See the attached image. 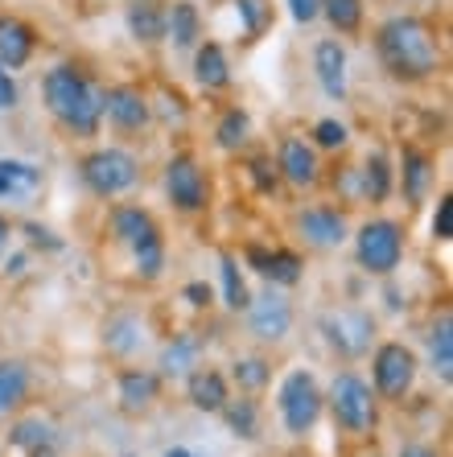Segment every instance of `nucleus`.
Here are the masks:
<instances>
[{"label":"nucleus","instance_id":"24","mask_svg":"<svg viewBox=\"0 0 453 457\" xmlns=\"http://www.w3.org/2000/svg\"><path fill=\"white\" fill-rule=\"evenodd\" d=\"M194 79L206 96H219L231 87V62L219 42H198L194 46Z\"/></svg>","mask_w":453,"mask_h":457},{"label":"nucleus","instance_id":"27","mask_svg":"<svg viewBox=\"0 0 453 457\" xmlns=\"http://www.w3.org/2000/svg\"><path fill=\"white\" fill-rule=\"evenodd\" d=\"M145 346V326H140L137 313H116V318H107L104 326V351L112 359H132L140 354Z\"/></svg>","mask_w":453,"mask_h":457},{"label":"nucleus","instance_id":"42","mask_svg":"<svg viewBox=\"0 0 453 457\" xmlns=\"http://www.w3.org/2000/svg\"><path fill=\"white\" fill-rule=\"evenodd\" d=\"M181 297L190 301L194 309H211V288L202 285V280H194V285H186V288H181Z\"/></svg>","mask_w":453,"mask_h":457},{"label":"nucleus","instance_id":"19","mask_svg":"<svg viewBox=\"0 0 453 457\" xmlns=\"http://www.w3.org/2000/svg\"><path fill=\"white\" fill-rule=\"evenodd\" d=\"M186 400H190L198 412L219 416L222 404L231 400V379H227L219 367H211V362H198V367L186 375Z\"/></svg>","mask_w":453,"mask_h":457},{"label":"nucleus","instance_id":"3","mask_svg":"<svg viewBox=\"0 0 453 457\" xmlns=\"http://www.w3.org/2000/svg\"><path fill=\"white\" fill-rule=\"evenodd\" d=\"M107 235L112 244L132 255L140 285H153L165 272V231H161L157 214L137 203H116L107 211Z\"/></svg>","mask_w":453,"mask_h":457},{"label":"nucleus","instance_id":"20","mask_svg":"<svg viewBox=\"0 0 453 457\" xmlns=\"http://www.w3.org/2000/svg\"><path fill=\"white\" fill-rule=\"evenodd\" d=\"M202 354H206V334H198V330L173 334V338L161 346V359H157L161 371L157 375L161 379H186V375L202 362Z\"/></svg>","mask_w":453,"mask_h":457},{"label":"nucleus","instance_id":"45","mask_svg":"<svg viewBox=\"0 0 453 457\" xmlns=\"http://www.w3.org/2000/svg\"><path fill=\"white\" fill-rule=\"evenodd\" d=\"M355 457H380V449L371 445V441H358V453Z\"/></svg>","mask_w":453,"mask_h":457},{"label":"nucleus","instance_id":"37","mask_svg":"<svg viewBox=\"0 0 453 457\" xmlns=\"http://www.w3.org/2000/svg\"><path fill=\"white\" fill-rule=\"evenodd\" d=\"M9 441L17 449H29V453H38V449L50 441V425H42V420H21V425L9 433Z\"/></svg>","mask_w":453,"mask_h":457},{"label":"nucleus","instance_id":"35","mask_svg":"<svg viewBox=\"0 0 453 457\" xmlns=\"http://www.w3.org/2000/svg\"><path fill=\"white\" fill-rule=\"evenodd\" d=\"M231 4H235V12H239L243 42H260L264 33L273 29V21H276L273 0H231Z\"/></svg>","mask_w":453,"mask_h":457},{"label":"nucleus","instance_id":"23","mask_svg":"<svg viewBox=\"0 0 453 457\" xmlns=\"http://www.w3.org/2000/svg\"><path fill=\"white\" fill-rule=\"evenodd\" d=\"M38 54V29L21 17H0V62L9 71H21Z\"/></svg>","mask_w":453,"mask_h":457},{"label":"nucleus","instance_id":"38","mask_svg":"<svg viewBox=\"0 0 453 457\" xmlns=\"http://www.w3.org/2000/svg\"><path fill=\"white\" fill-rule=\"evenodd\" d=\"M252 181L260 194H273L281 186V173H276V161L273 157H252Z\"/></svg>","mask_w":453,"mask_h":457},{"label":"nucleus","instance_id":"12","mask_svg":"<svg viewBox=\"0 0 453 457\" xmlns=\"http://www.w3.org/2000/svg\"><path fill=\"white\" fill-rule=\"evenodd\" d=\"M322 334H326L330 351L338 359H363L371 354V342H375V318L363 313V309H330L326 318H322Z\"/></svg>","mask_w":453,"mask_h":457},{"label":"nucleus","instance_id":"31","mask_svg":"<svg viewBox=\"0 0 453 457\" xmlns=\"http://www.w3.org/2000/svg\"><path fill=\"white\" fill-rule=\"evenodd\" d=\"M219 416L227 420V428H231L239 441H256V436H260V404H256V395H231Z\"/></svg>","mask_w":453,"mask_h":457},{"label":"nucleus","instance_id":"41","mask_svg":"<svg viewBox=\"0 0 453 457\" xmlns=\"http://www.w3.org/2000/svg\"><path fill=\"white\" fill-rule=\"evenodd\" d=\"M289 9H293V21L297 25H309V21H317L322 0H289Z\"/></svg>","mask_w":453,"mask_h":457},{"label":"nucleus","instance_id":"25","mask_svg":"<svg viewBox=\"0 0 453 457\" xmlns=\"http://www.w3.org/2000/svg\"><path fill=\"white\" fill-rule=\"evenodd\" d=\"M124 17H128V33H132L140 46L165 42V17H169L165 0H132Z\"/></svg>","mask_w":453,"mask_h":457},{"label":"nucleus","instance_id":"13","mask_svg":"<svg viewBox=\"0 0 453 457\" xmlns=\"http://www.w3.org/2000/svg\"><path fill=\"white\" fill-rule=\"evenodd\" d=\"M322 170L326 165H322V153L314 149V140L297 137V132L281 137V145H276V173H281V181L289 190H317L322 178H326Z\"/></svg>","mask_w":453,"mask_h":457},{"label":"nucleus","instance_id":"14","mask_svg":"<svg viewBox=\"0 0 453 457\" xmlns=\"http://www.w3.org/2000/svg\"><path fill=\"white\" fill-rule=\"evenodd\" d=\"M247 330H252L256 342H285L289 330H293V301L285 297V288H264L260 297L247 301Z\"/></svg>","mask_w":453,"mask_h":457},{"label":"nucleus","instance_id":"9","mask_svg":"<svg viewBox=\"0 0 453 457\" xmlns=\"http://www.w3.org/2000/svg\"><path fill=\"white\" fill-rule=\"evenodd\" d=\"M104 120L120 140H140L153 128V99L140 83L104 87Z\"/></svg>","mask_w":453,"mask_h":457},{"label":"nucleus","instance_id":"34","mask_svg":"<svg viewBox=\"0 0 453 457\" xmlns=\"http://www.w3.org/2000/svg\"><path fill=\"white\" fill-rule=\"evenodd\" d=\"M219 277H222V301H227V309H231V313H243L247 301H252V288H247V280H243L235 252L219 255Z\"/></svg>","mask_w":453,"mask_h":457},{"label":"nucleus","instance_id":"39","mask_svg":"<svg viewBox=\"0 0 453 457\" xmlns=\"http://www.w3.org/2000/svg\"><path fill=\"white\" fill-rule=\"evenodd\" d=\"M432 239H441V244H449V239H453V198H449V194H441V198H437V214H432Z\"/></svg>","mask_w":453,"mask_h":457},{"label":"nucleus","instance_id":"11","mask_svg":"<svg viewBox=\"0 0 453 457\" xmlns=\"http://www.w3.org/2000/svg\"><path fill=\"white\" fill-rule=\"evenodd\" d=\"M293 231L309 252H338L350 239V219L342 206L309 203L293 214Z\"/></svg>","mask_w":453,"mask_h":457},{"label":"nucleus","instance_id":"33","mask_svg":"<svg viewBox=\"0 0 453 457\" xmlns=\"http://www.w3.org/2000/svg\"><path fill=\"white\" fill-rule=\"evenodd\" d=\"M317 17H326L330 29L342 33V37H355V33H363L367 9H363V0H322V12H317Z\"/></svg>","mask_w":453,"mask_h":457},{"label":"nucleus","instance_id":"8","mask_svg":"<svg viewBox=\"0 0 453 457\" xmlns=\"http://www.w3.org/2000/svg\"><path fill=\"white\" fill-rule=\"evenodd\" d=\"M79 178L96 198L112 203L140 181V161L120 145H107V149H91L87 157H79Z\"/></svg>","mask_w":453,"mask_h":457},{"label":"nucleus","instance_id":"43","mask_svg":"<svg viewBox=\"0 0 453 457\" xmlns=\"http://www.w3.org/2000/svg\"><path fill=\"white\" fill-rule=\"evenodd\" d=\"M400 457H445L441 445H432V441H408L400 449Z\"/></svg>","mask_w":453,"mask_h":457},{"label":"nucleus","instance_id":"36","mask_svg":"<svg viewBox=\"0 0 453 457\" xmlns=\"http://www.w3.org/2000/svg\"><path fill=\"white\" fill-rule=\"evenodd\" d=\"M309 140H314V149H317V153H342V149L350 145V128L342 124V120L326 116V120H317V124H314Z\"/></svg>","mask_w":453,"mask_h":457},{"label":"nucleus","instance_id":"28","mask_svg":"<svg viewBox=\"0 0 453 457\" xmlns=\"http://www.w3.org/2000/svg\"><path fill=\"white\" fill-rule=\"evenodd\" d=\"M165 37L173 42V50H194L202 42V12L190 0H173L165 17Z\"/></svg>","mask_w":453,"mask_h":457},{"label":"nucleus","instance_id":"29","mask_svg":"<svg viewBox=\"0 0 453 457\" xmlns=\"http://www.w3.org/2000/svg\"><path fill=\"white\" fill-rule=\"evenodd\" d=\"M429 371L449 387L453 379V313L441 309V318L429 326Z\"/></svg>","mask_w":453,"mask_h":457},{"label":"nucleus","instance_id":"32","mask_svg":"<svg viewBox=\"0 0 453 457\" xmlns=\"http://www.w3.org/2000/svg\"><path fill=\"white\" fill-rule=\"evenodd\" d=\"M231 379L239 387V395H260L273 383V362L264 354H243V359L231 362Z\"/></svg>","mask_w":453,"mask_h":457},{"label":"nucleus","instance_id":"6","mask_svg":"<svg viewBox=\"0 0 453 457\" xmlns=\"http://www.w3.org/2000/svg\"><path fill=\"white\" fill-rule=\"evenodd\" d=\"M416 375H421V359L404 342L388 338L371 351V392L380 395V404H404L416 387Z\"/></svg>","mask_w":453,"mask_h":457},{"label":"nucleus","instance_id":"7","mask_svg":"<svg viewBox=\"0 0 453 457\" xmlns=\"http://www.w3.org/2000/svg\"><path fill=\"white\" fill-rule=\"evenodd\" d=\"M404 247H408V231H404V223L388 219V214L367 219L355 231V260L367 277H391L404 260Z\"/></svg>","mask_w":453,"mask_h":457},{"label":"nucleus","instance_id":"26","mask_svg":"<svg viewBox=\"0 0 453 457\" xmlns=\"http://www.w3.org/2000/svg\"><path fill=\"white\" fill-rule=\"evenodd\" d=\"M391 186H396V170H391L388 153H367L363 161V170H358V194H363V203L371 206H383L391 198Z\"/></svg>","mask_w":453,"mask_h":457},{"label":"nucleus","instance_id":"10","mask_svg":"<svg viewBox=\"0 0 453 457\" xmlns=\"http://www.w3.org/2000/svg\"><path fill=\"white\" fill-rule=\"evenodd\" d=\"M165 198L173 211L181 214H202L211 206V178L202 170V161L194 153H173L165 161Z\"/></svg>","mask_w":453,"mask_h":457},{"label":"nucleus","instance_id":"2","mask_svg":"<svg viewBox=\"0 0 453 457\" xmlns=\"http://www.w3.org/2000/svg\"><path fill=\"white\" fill-rule=\"evenodd\" d=\"M46 112L71 140H96L104 132V87L83 66L58 62L42 79Z\"/></svg>","mask_w":453,"mask_h":457},{"label":"nucleus","instance_id":"21","mask_svg":"<svg viewBox=\"0 0 453 457\" xmlns=\"http://www.w3.org/2000/svg\"><path fill=\"white\" fill-rule=\"evenodd\" d=\"M347 66H350L347 46L338 37H322L314 46V75L330 99H347Z\"/></svg>","mask_w":453,"mask_h":457},{"label":"nucleus","instance_id":"17","mask_svg":"<svg viewBox=\"0 0 453 457\" xmlns=\"http://www.w3.org/2000/svg\"><path fill=\"white\" fill-rule=\"evenodd\" d=\"M42 194H46V173L33 161H17V157L0 161V203L33 206Z\"/></svg>","mask_w":453,"mask_h":457},{"label":"nucleus","instance_id":"30","mask_svg":"<svg viewBox=\"0 0 453 457\" xmlns=\"http://www.w3.org/2000/svg\"><path fill=\"white\" fill-rule=\"evenodd\" d=\"M214 145L222 153H243L252 145V116L243 112V107H227L214 124Z\"/></svg>","mask_w":453,"mask_h":457},{"label":"nucleus","instance_id":"22","mask_svg":"<svg viewBox=\"0 0 453 457\" xmlns=\"http://www.w3.org/2000/svg\"><path fill=\"white\" fill-rule=\"evenodd\" d=\"M400 190L408 206H421L432 190V153L416 149V145H404L400 149Z\"/></svg>","mask_w":453,"mask_h":457},{"label":"nucleus","instance_id":"4","mask_svg":"<svg viewBox=\"0 0 453 457\" xmlns=\"http://www.w3.org/2000/svg\"><path fill=\"white\" fill-rule=\"evenodd\" d=\"M326 408H330L334 428L350 445L371 441L375 428H380V395L371 392V383L363 379L355 367L334 375V383H330V392H326Z\"/></svg>","mask_w":453,"mask_h":457},{"label":"nucleus","instance_id":"5","mask_svg":"<svg viewBox=\"0 0 453 457\" xmlns=\"http://www.w3.org/2000/svg\"><path fill=\"white\" fill-rule=\"evenodd\" d=\"M276 412H281L285 433L297 436V441L314 433L322 412H326V392H322L317 375L306 371V367H293L276 387Z\"/></svg>","mask_w":453,"mask_h":457},{"label":"nucleus","instance_id":"1","mask_svg":"<svg viewBox=\"0 0 453 457\" xmlns=\"http://www.w3.org/2000/svg\"><path fill=\"white\" fill-rule=\"evenodd\" d=\"M375 54H380L383 71L404 87L429 83V79L441 75V66H445L441 33L432 29V21L412 17V12L391 17V21H383L375 29Z\"/></svg>","mask_w":453,"mask_h":457},{"label":"nucleus","instance_id":"15","mask_svg":"<svg viewBox=\"0 0 453 457\" xmlns=\"http://www.w3.org/2000/svg\"><path fill=\"white\" fill-rule=\"evenodd\" d=\"M243 260L276 288H293V285H301V277H306V260H301V252H293V247L247 244L243 247Z\"/></svg>","mask_w":453,"mask_h":457},{"label":"nucleus","instance_id":"16","mask_svg":"<svg viewBox=\"0 0 453 457\" xmlns=\"http://www.w3.org/2000/svg\"><path fill=\"white\" fill-rule=\"evenodd\" d=\"M161 375L148 367H120L116 371V404L124 416H148L161 400Z\"/></svg>","mask_w":453,"mask_h":457},{"label":"nucleus","instance_id":"44","mask_svg":"<svg viewBox=\"0 0 453 457\" xmlns=\"http://www.w3.org/2000/svg\"><path fill=\"white\" fill-rule=\"evenodd\" d=\"M9 239H13V223H9V219H4V214H0V252L9 247Z\"/></svg>","mask_w":453,"mask_h":457},{"label":"nucleus","instance_id":"18","mask_svg":"<svg viewBox=\"0 0 453 457\" xmlns=\"http://www.w3.org/2000/svg\"><path fill=\"white\" fill-rule=\"evenodd\" d=\"M33 404V367L25 359H0V425Z\"/></svg>","mask_w":453,"mask_h":457},{"label":"nucleus","instance_id":"40","mask_svg":"<svg viewBox=\"0 0 453 457\" xmlns=\"http://www.w3.org/2000/svg\"><path fill=\"white\" fill-rule=\"evenodd\" d=\"M17 107V83H13V71L0 62V112H13Z\"/></svg>","mask_w":453,"mask_h":457},{"label":"nucleus","instance_id":"46","mask_svg":"<svg viewBox=\"0 0 453 457\" xmlns=\"http://www.w3.org/2000/svg\"><path fill=\"white\" fill-rule=\"evenodd\" d=\"M165 457H194L190 449H181V445H173V449H165Z\"/></svg>","mask_w":453,"mask_h":457}]
</instances>
